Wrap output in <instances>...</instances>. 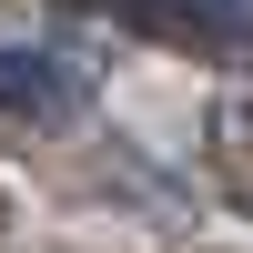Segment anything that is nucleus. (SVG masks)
Masks as SVG:
<instances>
[{
	"mask_svg": "<svg viewBox=\"0 0 253 253\" xmlns=\"http://www.w3.org/2000/svg\"><path fill=\"white\" fill-rule=\"evenodd\" d=\"M101 112V71L71 51V41H0V122L31 142L81 132Z\"/></svg>",
	"mask_w": 253,
	"mask_h": 253,
	"instance_id": "f257e3e1",
	"label": "nucleus"
},
{
	"mask_svg": "<svg viewBox=\"0 0 253 253\" xmlns=\"http://www.w3.org/2000/svg\"><path fill=\"white\" fill-rule=\"evenodd\" d=\"M172 20L223 41V51H253V0H172Z\"/></svg>",
	"mask_w": 253,
	"mask_h": 253,
	"instance_id": "f03ea898",
	"label": "nucleus"
},
{
	"mask_svg": "<svg viewBox=\"0 0 253 253\" xmlns=\"http://www.w3.org/2000/svg\"><path fill=\"white\" fill-rule=\"evenodd\" d=\"M243 213H253V193H243Z\"/></svg>",
	"mask_w": 253,
	"mask_h": 253,
	"instance_id": "7ed1b4c3",
	"label": "nucleus"
}]
</instances>
